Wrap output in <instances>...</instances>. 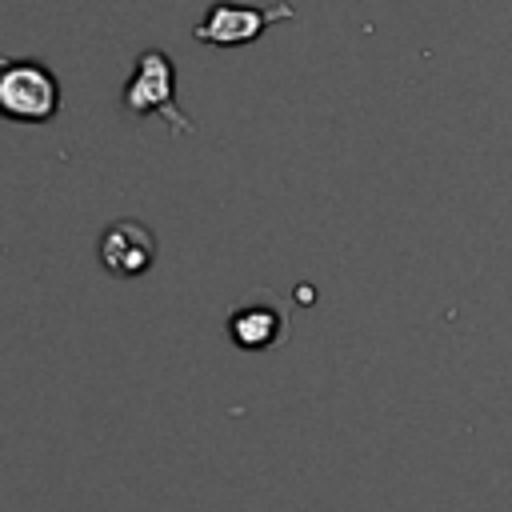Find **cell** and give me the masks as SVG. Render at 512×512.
Returning a JSON list of instances; mask_svg holds the SVG:
<instances>
[{
  "mask_svg": "<svg viewBox=\"0 0 512 512\" xmlns=\"http://www.w3.org/2000/svg\"><path fill=\"white\" fill-rule=\"evenodd\" d=\"M60 116V80L44 60L0 56V120L48 124Z\"/></svg>",
  "mask_w": 512,
  "mask_h": 512,
  "instance_id": "obj_1",
  "label": "cell"
},
{
  "mask_svg": "<svg viewBox=\"0 0 512 512\" xmlns=\"http://www.w3.org/2000/svg\"><path fill=\"white\" fill-rule=\"evenodd\" d=\"M280 20H296L292 4H236V0H212L208 12L200 16V24L192 28L196 44H212V48H240V44H256L272 24Z\"/></svg>",
  "mask_w": 512,
  "mask_h": 512,
  "instance_id": "obj_3",
  "label": "cell"
},
{
  "mask_svg": "<svg viewBox=\"0 0 512 512\" xmlns=\"http://www.w3.org/2000/svg\"><path fill=\"white\" fill-rule=\"evenodd\" d=\"M120 104L128 116H164L168 128L180 136L196 132L192 116H184L176 104V64L164 48H144L136 56V68L120 92Z\"/></svg>",
  "mask_w": 512,
  "mask_h": 512,
  "instance_id": "obj_2",
  "label": "cell"
},
{
  "mask_svg": "<svg viewBox=\"0 0 512 512\" xmlns=\"http://www.w3.org/2000/svg\"><path fill=\"white\" fill-rule=\"evenodd\" d=\"M96 256L108 276H120V280L144 276L156 264V232L132 216L112 220L96 240Z\"/></svg>",
  "mask_w": 512,
  "mask_h": 512,
  "instance_id": "obj_4",
  "label": "cell"
},
{
  "mask_svg": "<svg viewBox=\"0 0 512 512\" xmlns=\"http://www.w3.org/2000/svg\"><path fill=\"white\" fill-rule=\"evenodd\" d=\"M228 340L244 352H272L288 340V312L272 300H248L228 312Z\"/></svg>",
  "mask_w": 512,
  "mask_h": 512,
  "instance_id": "obj_5",
  "label": "cell"
}]
</instances>
